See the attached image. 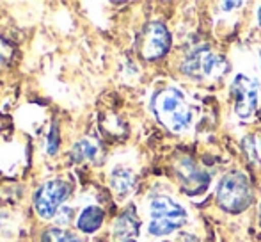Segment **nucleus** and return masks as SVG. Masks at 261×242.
I'll return each mask as SVG.
<instances>
[{
  "label": "nucleus",
  "mask_w": 261,
  "mask_h": 242,
  "mask_svg": "<svg viewBox=\"0 0 261 242\" xmlns=\"http://www.w3.org/2000/svg\"><path fill=\"white\" fill-rule=\"evenodd\" d=\"M258 21H259V25H261V6L258 7Z\"/></svg>",
  "instance_id": "obj_17"
},
{
  "label": "nucleus",
  "mask_w": 261,
  "mask_h": 242,
  "mask_svg": "<svg viewBox=\"0 0 261 242\" xmlns=\"http://www.w3.org/2000/svg\"><path fill=\"white\" fill-rule=\"evenodd\" d=\"M103 217L105 214L100 207H87L80 212L79 219H76V226L82 233H94L103 225Z\"/></svg>",
  "instance_id": "obj_10"
},
{
  "label": "nucleus",
  "mask_w": 261,
  "mask_h": 242,
  "mask_svg": "<svg viewBox=\"0 0 261 242\" xmlns=\"http://www.w3.org/2000/svg\"><path fill=\"white\" fill-rule=\"evenodd\" d=\"M217 203L222 210L231 214H238L249 208L252 203V190L247 177L240 171L224 175L217 187Z\"/></svg>",
  "instance_id": "obj_2"
},
{
  "label": "nucleus",
  "mask_w": 261,
  "mask_h": 242,
  "mask_svg": "<svg viewBox=\"0 0 261 242\" xmlns=\"http://www.w3.org/2000/svg\"><path fill=\"white\" fill-rule=\"evenodd\" d=\"M259 82L247 75H237L231 84V93L234 94V109L240 118H251L258 107Z\"/></svg>",
  "instance_id": "obj_6"
},
{
  "label": "nucleus",
  "mask_w": 261,
  "mask_h": 242,
  "mask_svg": "<svg viewBox=\"0 0 261 242\" xmlns=\"http://www.w3.org/2000/svg\"><path fill=\"white\" fill-rule=\"evenodd\" d=\"M227 61L220 54L208 49H199L190 52L181 62V71L197 82H213L224 77L227 71Z\"/></svg>",
  "instance_id": "obj_4"
},
{
  "label": "nucleus",
  "mask_w": 261,
  "mask_h": 242,
  "mask_svg": "<svg viewBox=\"0 0 261 242\" xmlns=\"http://www.w3.org/2000/svg\"><path fill=\"white\" fill-rule=\"evenodd\" d=\"M98 146L94 144L93 141H89V139H82V141H79L75 146H73L71 150V159L75 160V162H86V160H96V155H98Z\"/></svg>",
  "instance_id": "obj_11"
},
{
  "label": "nucleus",
  "mask_w": 261,
  "mask_h": 242,
  "mask_svg": "<svg viewBox=\"0 0 261 242\" xmlns=\"http://www.w3.org/2000/svg\"><path fill=\"white\" fill-rule=\"evenodd\" d=\"M259 144H261V134H259Z\"/></svg>",
  "instance_id": "obj_18"
},
{
  "label": "nucleus",
  "mask_w": 261,
  "mask_h": 242,
  "mask_svg": "<svg viewBox=\"0 0 261 242\" xmlns=\"http://www.w3.org/2000/svg\"><path fill=\"white\" fill-rule=\"evenodd\" d=\"M151 223L148 230L155 237H165L179 230L187 223V212L181 205L172 201L169 196H155L149 203Z\"/></svg>",
  "instance_id": "obj_3"
},
{
  "label": "nucleus",
  "mask_w": 261,
  "mask_h": 242,
  "mask_svg": "<svg viewBox=\"0 0 261 242\" xmlns=\"http://www.w3.org/2000/svg\"><path fill=\"white\" fill-rule=\"evenodd\" d=\"M139 228H141V223H139L137 214H135V208L130 207L116 219L114 235L119 242H130L139 235Z\"/></svg>",
  "instance_id": "obj_9"
},
{
  "label": "nucleus",
  "mask_w": 261,
  "mask_h": 242,
  "mask_svg": "<svg viewBox=\"0 0 261 242\" xmlns=\"http://www.w3.org/2000/svg\"><path fill=\"white\" fill-rule=\"evenodd\" d=\"M11 57H13V46L0 38V69L9 64Z\"/></svg>",
  "instance_id": "obj_14"
},
{
  "label": "nucleus",
  "mask_w": 261,
  "mask_h": 242,
  "mask_svg": "<svg viewBox=\"0 0 261 242\" xmlns=\"http://www.w3.org/2000/svg\"><path fill=\"white\" fill-rule=\"evenodd\" d=\"M171 49V34L160 21H151L144 27L141 36V54L144 59L156 61Z\"/></svg>",
  "instance_id": "obj_7"
},
{
  "label": "nucleus",
  "mask_w": 261,
  "mask_h": 242,
  "mask_svg": "<svg viewBox=\"0 0 261 242\" xmlns=\"http://www.w3.org/2000/svg\"><path fill=\"white\" fill-rule=\"evenodd\" d=\"M41 242H80V239L69 230L48 228L46 232H43Z\"/></svg>",
  "instance_id": "obj_13"
},
{
  "label": "nucleus",
  "mask_w": 261,
  "mask_h": 242,
  "mask_svg": "<svg viewBox=\"0 0 261 242\" xmlns=\"http://www.w3.org/2000/svg\"><path fill=\"white\" fill-rule=\"evenodd\" d=\"M153 109L160 123L171 132L187 130L192 121V111L185 104V96L181 94V91L174 87L162 89L153 100Z\"/></svg>",
  "instance_id": "obj_1"
},
{
  "label": "nucleus",
  "mask_w": 261,
  "mask_h": 242,
  "mask_svg": "<svg viewBox=\"0 0 261 242\" xmlns=\"http://www.w3.org/2000/svg\"><path fill=\"white\" fill-rule=\"evenodd\" d=\"M69 192H71V187L64 180H48L43 183L34 194V208L39 217H54L62 201L69 196Z\"/></svg>",
  "instance_id": "obj_5"
},
{
  "label": "nucleus",
  "mask_w": 261,
  "mask_h": 242,
  "mask_svg": "<svg viewBox=\"0 0 261 242\" xmlns=\"http://www.w3.org/2000/svg\"><path fill=\"white\" fill-rule=\"evenodd\" d=\"M183 242H199V240L192 235H183Z\"/></svg>",
  "instance_id": "obj_15"
},
{
  "label": "nucleus",
  "mask_w": 261,
  "mask_h": 242,
  "mask_svg": "<svg viewBox=\"0 0 261 242\" xmlns=\"http://www.w3.org/2000/svg\"><path fill=\"white\" fill-rule=\"evenodd\" d=\"M134 183H135L134 175H132L128 170L119 167V170H116L112 173V187L119 196H126V194L132 190V187H134Z\"/></svg>",
  "instance_id": "obj_12"
},
{
  "label": "nucleus",
  "mask_w": 261,
  "mask_h": 242,
  "mask_svg": "<svg viewBox=\"0 0 261 242\" xmlns=\"http://www.w3.org/2000/svg\"><path fill=\"white\" fill-rule=\"evenodd\" d=\"M222 6L224 7H237V6H242V2H224Z\"/></svg>",
  "instance_id": "obj_16"
},
{
  "label": "nucleus",
  "mask_w": 261,
  "mask_h": 242,
  "mask_svg": "<svg viewBox=\"0 0 261 242\" xmlns=\"http://www.w3.org/2000/svg\"><path fill=\"white\" fill-rule=\"evenodd\" d=\"M176 175H178V180L181 183V189L190 196L203 194L210 185L208 173L199 164L194 162L190 157H183L179 160L178 166H176Z\"/></svg>",
  "instance_id": "obj_8"
}]
</instances>
